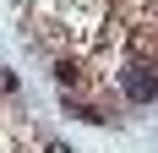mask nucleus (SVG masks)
<instances>
[{
    "instance_id": "nucleus-1",
    "label": "nucleus",
    "mask_w": 158,
    "mask_h": 153,
    "mask_svg": "<svg viewBox=\"0 0 158 153\" xmlns=\"http://www.w3.org/2000/svg\"><path fill=\"white\" fill-rule=\"evenodd\" d=\"M120 93H126L131 104H153L158 98V71L147 60H126L120 66Z\"/></svg>"
},
{
    "instance_id": "nucleus-2",
    "label": "nucleus",
    "mask_w": 158,
    "mask_h": 153,
    "mask_svg": "<svg viewBox=\"0 0 158 153\" xmlns=\"http://www.w3.org/2000/svg\"><path fill=\"white\" fill-rule=\"evenodd\" d=\"M65 115H71V120H87V126H104V120H109L98 104H87V98H71V93H65Z\"/></svg>"
},
{
    "instance_id": "nucleus-3",
    "label": "nucleus",
    "mask_w": 158,
    "mask_h": 153,
    "mask_svg": "<svg viewBox=\"0 0 158 153\" xmlns=\"http://www.w3.org/2000/svg\"><path fill=\"white\" fill-rule=\"evenodd\" d=\"M49 76L60 82V93H71V88L82 82V66H77V60H55V71H49Z\"/></svg>"
},
{
    "instance_id": "nucleus-4",
    "label": "nucleus",
    "mask_w": 158,
    "mask_h": 153,
    "mask_svg": "<svg viewBox=\"0 0 158 153\" xmlns=\"http://www.w3.org/2000/svg\"><path fill=\"white\" fill-rule=\"evenodd\" d=\"M16 88H22V82H16V71H6V66H0V93H6V98H11Z\"/></svg>"
},
{
    "instance_id": "nucleus-5",
    "label": "nucleus",
    "mask_w": 158,
    "mask_h": 153,
    "mask_svg": "<svg viewBox=\"0 0 158 153\" xmlns=\"http://www.w3.org/2000/svg\"><path fill=\"white\" fill-rule=\"evenodd\" d=\"M44 153H71V148H65V142H49V148H44Z\"/></svg>"
}]
</instances>
